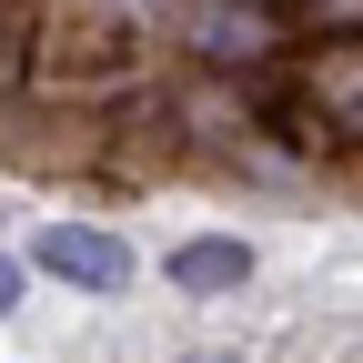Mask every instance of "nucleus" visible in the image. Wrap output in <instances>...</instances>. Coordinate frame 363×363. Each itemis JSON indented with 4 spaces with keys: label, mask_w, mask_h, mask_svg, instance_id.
<instances>
[{
    "label": "nucleus",
    "mask_w": 363,
    "mask_h": 363,
    "mask_svg": "<svg viewBox=\"0 0 363 363\" xmlns=\"http://www.w3.org/2000/svg\"><path fill=\"white\" fill-rule=\"evenodd\" d=\"M293 142H363V40H323L303 61V91L283 101Z\"/></svg>",
    "instance_id": "1"
},
{
    "label": "nucleus",
    "mask_w": 363,
    "mask_h": 363,
    "mask_svg": "<svg viewBox=\"0 0 363 363\" xmlns=\"http://www.w3.org/2000/svg\"><path fill=\"white\" fill-rule=\"evenodd\" d=\"M21 51H30V21L11 11V21H0V81H11V71H21Z\"/></svg>",
    "instance_id": "6"
},
{
    "label": "nucleus",
    "mask_w": 363,
    "mask_h": 363,
    "mask_svg": "<svg viewBox=\"0 0 363 363\" xmlns=\"http://www.w3.org/2000/svg\"><path fill=\"white\" fill-rule=\"evenodd\" d=\"M11 303H21V262L0 252V313H11Z\"/></svg>",
    "instance_id": "7"
},
{
    "label": "nucleus",
    "mask_w": 363,
    "mask_h": 363,
    "mask_svg": "<svg viewBox=\"0 0 363 363\" xmlns=\"http://www.w3.org/2000/svg\"><path fill=\"white\" fill-rule=\"evenodd\" d=\"M192 363H242V353H192Z\"/></svg>",
    "instance_id": "8"
},
{
    "label": "nucleus",
    "mask_w": 363,
    "mask_h": 363,
    "mask_svg": "<svg viewBox=\"0 0 363 363\" xmlns=\"http://www.w3.org/2000/svg\"><path fill=\"white\" fill-rule=\"evenodd\" d=\"M40 272H61V283H81V293H121L131 283V242L91 233V222H51V233H40Z\"/></svg>",
    "instance_id": "2"
},
{
    "label": "nucleus",
    "mask_w": 363,
    "mask_h": 363,
    "mask_svg": "<svg viewBox=\"0 0 363 363\" xmlns=\"http://www.w3.org/2000/svg\"><path fill=\"white\" fill-rule=\"evenodd\" d=\"M192 51H202V61H262L252 0H242V11H233V0H202V11H192Z\"/></svg>",
    "instance_id": "3"
},
{
    "label": "nucleus",
    "mask_w": 363,
    "mask_h": 363,
    "mask_svg": "<svg viewBox=\"0 0 363 363\" xmlns=\"http://www.w3.org/2000/svg\"><path fill=\"white\" fill-rule=\"evenodd\" d=\"M172 283H182V293H242V283H252V252H242V242H182V252H172Z\"/></svg>",
    "instance_id": "4"
},
{
    "label": "nucleus",
    "mask_w": 363,
    "mask_h": 363,
    "mask_svg": "<svg viewBox=\"0 0 363 363\" xmlns=\"http://www.w3.org/2000/svg\"><path fill=\"white\" fill-rule=\"evenodd\" d=\"M252 11H262V0H252Z\"/></svg>",
    "instance_id": "9"
},
{
    "label": "nucleus",
    "mask_w": 363,
    "mask_h": 363,
    "mask_svg": "<svg viewBox=\"0 0 363 363\" xmlns=\"http://www.w3.org/2000/svg\"><path fill=\"white\" fill-rule=\"evenodd\" d=\"M283 21L303 40H363V0H283Z\"/></svg>",
    "instance_id": "5"
}]
</instances>
